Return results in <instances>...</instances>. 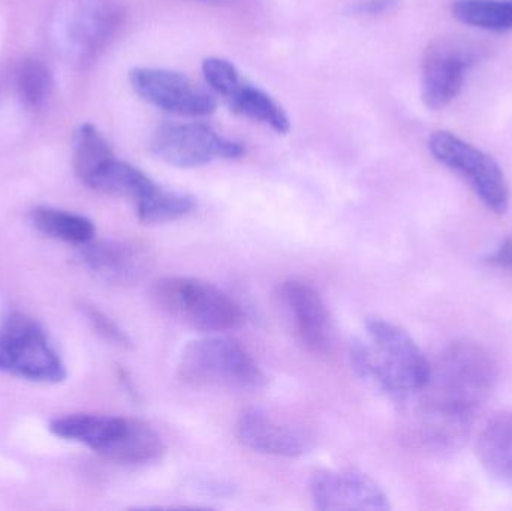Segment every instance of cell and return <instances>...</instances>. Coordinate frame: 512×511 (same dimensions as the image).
Returning <instances> with one entry per match:
<instances>
[{
  "mask_svg": "<svg viewBox=\"0 0 512 511\" xmlns=\"http://www.w3.org/2000/svg\"><path fill=\"white\" fill-rule=\"evenodd\" d=\"M496 377L495 362L483 347L469 341L451 344L438 362L430 365L429 380L418 392L423 393L424 440L448 449L465 441Z\"/></svg>",
  "mask_w": 512,
  "mask_h": 511,
  "instance_id": "obj_1",
  "label": "cell"
},
{
  "mask_svg": "<svg viewBox=\"0 0 512 511\" xmlns=\"http://www.w3.org/2000/svg\"><path fill=\"white\" fill-rule=\"evenodd\" d=\"M351 360L364 380L393 398L418 395L429 380L430 363L417 342L384 318H367L366 338L354 341Z\"/></svg>",
  "mask_w": 512,
  "mask_h": 511,
  "instance_id": "obj_2",
  "label": "cell"
},
{
  "mask_svg": "<svg viewBox=\"0 0 512 511\" xmlns=\"http://www.w3.org/2000/svg\"><path fill=\"white\" fill-rule=\"evenodd\" d=\"M152 297L168 317L201 332H231L245 323L242 306L221 288L201 279L188 276L158 279Z\"/></svg>",
  "mask_w": 512,
  "mask_h": 511,
  "instance_id": "obj_3",
  "label": "cell"
},
{
  "mask_svg": "<svg viewBox=\"0 0 512 511\" xmlns=\"http://www.w3.org/2000/svg\"><path fill=\"white\" fill-rule=\"evenodd\" d=\"M177 372L180 380L200 389L255 390L265 384L264 372L246 348L222 336L186 345Z\"/></svg>",
  "mask_w": 512,
  "mask_h": 511,
  "instance_id": "obj_4",
  "label": "cell"
},
{
  "mask_svg": "<svg viewBox=\"0 0 512 511\" xmlns=\"http://www.w3.org/2000/svg\"><path fill=\"white\" fill-rule=\"evenodd\" d=\"M120 20L113 0H63L54 15V38L69 59L86 65L104 50Z\"/></svg>",
  "mask_w": 512,
  "mask_h": 511,
  "instance_id": "obj_5",
  "label": "cell"
},
{
  "mask_svg": "<svg viewBox=\"0 0 512 511\" xmlns=\"http://www.w3.org/2000/svg\"><path fill=\"white\" fill-rule=\"evenodd\" d=\"M429 150L436 161L462 177L484 206L498 215L510 207V188L498 162L453 132H433Z\"/></svg>",
  "mask_w": 512,
  "mask_h": 511,
  "instance_id": "obj_6",
  "label": "cell"
},
{
  "mask_svg": "<svg viewBox=\"0 0 512 511\" xmlns=\"http://www.w3.org/2000/svg\"><path fill=\"white\" fill-rule=\"evenodd\" d=\"M0 371L38 383H60L65 366L38 323L14 315L0 329Z\"/></svg>",
  "mask_w": 512,
  "mask_h": 511,
  "instance_id": "obj_7",
  "label": "cell"
},
{
  "mask_svg": "<svg viewBox=\"0 0 512 511\" xmlns=\"http://www.w3.org/2000/svg\"><path fill=\"white\" fill-rule=\"evenodd\" d=\"M153 155L168 165L197 168L215 159L243 155L242 144L219 135L204 123H173L158 128L150 140Z\"/></svg>",
  "mask_w": 512,
  "mask_h": 511,
  "instance_id": "obj_8",
  "label": "cell"
},
{
  "mask_svg": "<svg viewBox=\"0 0 512 511\" xmlns=\"http://www.w3.org/2000/svg\"><path fill=\"white\" fill-rule=\"evenodd\" d=\"M131 84L141 99L168 113L204 117L216 110V99L180 72L135 68L131 72Z\"/></svg>",
  "mask_w": 512,
  "mask_h": 511,
  "instance_id": "obj_9",
  "label": "cell"
},
{
  "mask_svg": "<svg viewBox=\"0 0 512 511\" xmlns=\"http://www.w3.org/2000/svg\"><path fill=\"white\" fill-rule=\"evenodd\" d=\"M474 54L457 42L439 39L427 48L421 75V98L430 110L448 107L465 86Z\"/></svg>",
  "mask_w": 512,
  "mask_h": 511,
  "instance_id": "obj_10",
  "label": "cell"
},
{
  "mask_svg": "<svg viewBox=\"0 0 512 511\" xmlns=\"http://www.w3.org/2000/svg\"><path fill=\"white\" fill-rule=\"evenodd\" d=\"M313 506L331 510H390V503L381 486L363 471L322 470L310 480Z\"/></svg>",
  "mask_w": 512,
  "mask_h": 511,
  "instance_id": "obj_11",
  "label": "cell"
},
{
  "mask_svg": "<svg viewBox=\"0 0 512 511\" xmlns=\"http://www.w3.org/2000/svg\"><path fill=\"white\" fill-rule=\"evenodd\" d=\"M280 297L291 314L301 342L312 353H330L333 329L321 294L306 282L289 279L280 287Z\"/></svg>",
  "mask_w": 512,
  "mask_h": 511,
  "instance_id": "obj_12",
  "label": "cell"
},
{
  "mask_svg": "<svg viewBox=\"0 0 512 511\" xmlns=\"http://www.w3.org/2000/svg\"><path fill=\"white\" fill-rule=\"evenodd\" d=\"M236 435L243 446L282 458H297L309 447V438L301 429L259 410L246 411L239 417Z\"/></svg>",
  "mask_w": 512,
  "mask_h": 511,
  "instance_id": "obj_13",
  "label": "cell"
},
{
  "mask_svg": "<svg viewBox=\"0 0 512 511\" xmlns=\"http://www.w3.org/2000/svg\"><path fill=\"white\" fill-rule=\"evenodd\" d=\"M87 267L111 284L141 281L152 266V255L144 246L128 242H101L84 249Z\"/></svg>",
  "mask_w": 512,
  "mask_h": 511,
  "instance_id": "obj_14",
  "label": "cell"
},
{
  "mask_svg": "<svg viewBox=\"0 0 512 511\" xmlns=\"http://www.w3.org/2000/svg\"><path fill=\"white\" fill-rule=\"evenodd\" d=\"M164 452V441L155 429L141 420L123 417L119 432L99 455L119 464L143 465L158 461Z\"/></svg>",
  "mask_w": 512,
  "mask_h": 511,
  "instance_id": "obj_15",
  "label": "cell"
},
{
  "mask_svg": "<svg viewBox=\"0 0 512 511\" xmlns=\"http://www.w3.org/2000/svg\"><path fill=\"white\" fill-rule=\"evenodd\" d=\"M477 455L493 479L512 488V413L489 420L478 437Z\"/></svg>",
  "mask_w": 512,
  "mask_h": 511,
  "instance_id": "obj_16",
  "label": "cell"
},
{
  "mask_svg": "<svg viewBox=\"0 0 512 511\" xmlns=\"http://www.w3.org/2000/svg\"><path fill=\"white\" fill-rule=\"evenodd\" d=\"M156 183L128 162L111 159L89 182L87 188L113 197L128 198L138 203Z\"/></svg>",
  "mask_w": 512,
  "mask_h": 511,
  "instance_id": "obj_17",
  "label": "cell"
},
{
  "mask_svg": "<svg viewBox=\"0 0 512 511\" xmlns=\"http://www.w3.org/2000/svg\"><path fill=\"white\" fill-rule=\"evenodd\" d=\"M122 423L123 417L75 414L51 423V431L57 437L86 444L99 453L119 432Z\"/></svg>",
  "mask_w": 512,
  "mask_h": 511,
  "instance_id": "obj_18",
  "label": "cell"
},
{
  "mask_svg": "<svg viewBox=\"0 0 512 511\" xmlns=\"http://www.w3.org/2000/svg\"><path fill=\"white\" fill-rule=\"evenodd\" d=\"M225 101L228 102L231 110L270 126L277 134H288L291 129V122L285 110L264 90L246 81H243L236 92Z\"/></svg>",
  "mask_w": 512,
  "mask_h": 511,
  "instance_id": "obj_19",
  "label": "cell"
},
{
  "mask_svg": "<svg viewBox=\"0 0 512 511\" xmlns=\"http://www.w3.org/2000/svg\"><path fill=\"white\" fill-rule=\"evenodd\" d=\"M116 158L107 138L92 123H84L74 135L72 165L78 179L86 185L105 164Z\"/></svg>",
  "mask_w": 512,
  "mask_h": 511,
  "instance_id": "obj_20",
  "label": "cell"
},
{
  "mask_svg": "<svg viewBox=\"0 0 512 511\" xmlns=\"http://www.w3.org/2000/svg\"><path fill=\"white\" fill-rule=\"evenodd\" d=\"M451 14L460 23L477 29L512 30V0H454Z\"/></svg>",
  "mask_w": 512,
  "mask_h": 511,
  "instance_id": "obj_21",
  "label": "cell"
},
{
  "mask_svg": "<svg viewBox=\"0 0 512 511\" xmlns=\"http://www.w3.org/2000/svg\"><path fill=\"white\" fill-rule=\"evenodd\" d=\"M135 206L143 224H167L188 215L195 207V200L191 195L155 185Z\"/></svg>",
  "mask_w": 512,
  "mask_h": 511,
  "instance_id": "obj_22",
  "label": "cell"
},
{
  "mask_svg": "<svg viewBox=\"0 0 512 511\" xmlns=\"http://www.w3.org/2000/svg\"><path fill=\"white\" fill-rule=\"evenodd\" d=\"M33 224L42 233L63 242L87 245L95 236V227L89 219L51 207H38L32 213Z\"/></svg>",
  "mask_w": 512,
  "mask_h": 511,
  "instance_id": "obj_23",
  "label": "cell"
},
{
  "mask_svg": "<svg viewBox=\"0 0 512 511\" xmlns=\"http://www.w3.org/2000/svg\"><path fill=\"white\" fill-rule=\"evenodd\" d=\"M54 80L50 68L36 57L24 59L15 71V89L24 107L42 110L53 92Z\"/></svg>",
  "mask_w": 512,
  "mask_h": 511,
  "instance_id": "obj_24",
  "label": "cell"
},
{
  "mask_svg": "<svg viewBox=\"0 0 512 511\" xmlns=\"http://www.w3.org/2000/svg\"><path fill=\"white\" fill-rule=\"evenodd\" d=\"M203 74L209 86L225 99L230 98L243 83L239 69L221 57H207L203 62Z\"/></svg>",
  "mask_w": 512,
  "mask_h": 511,
  "instance_id": "obj_25",
  "label": "cell"
},
{
  "mask_svg": "<svg viewBox=\"0 0 512 511\" xmlns=\"http://www.w3.org/2000/svg\"><path fill=\"white\" fill-rule=\"evenodd\" d=\"M87 315H89L90 321H92L96 330H98L104 338H107L108 341L114 342V344L117 345H122V347H129V345H131V341H129L125 332H122V330H120L119 327L110 320V318L105 317L102 312L90 308L89 311H87Z\"/></svg>",
  "mask_w": 512,
  "mask_h": 511,
  "instance_id": "obj_26",
  "label": "cell"
},
{
  "mask_svg": "<svg viewBox=\"0 0 512 511\" xmlns=\"http://www.w3.org/2000/svg\"><path fill=\"white\" fill-rule=\"evenodd\" d=\"M399 0H360L351 6V12L361 15H379L396 8Z\"/></svg>",
  "mask_w": 512,
  "mask_h": 511,
  "instance_id": "obj_27",
  "label": "cell"
},
{
  "mask_svg": "<svg viewBox=\"0 0 512 511\" xmlns=\"http://www.w3.org/2000/svg\"><path fill=\"white\" fill-rule=\"evenodd\" d=\"M493 263L501 267H507L512 270V240H507L504 245L496 252L495 257L492 258Z\"/></svg>",
  "mask_w": 512,
  "mask_h": 511,
  "instance_id": "obj_28",
  "label": "cell"
},
{
  "mask_svg": "<svg viewBox=\"0 0 512 511\" xmlns=\"http://www.w3.org/2000/svg\"><path fill=\"white\" fill-rule=\"evenodd\" d=\"M192 2H201V3H219L222 0H192Z\"/></svg>",
  "mask_w": 512,
  "mask_h": 511,
  "instance_id": "obj_29",
  "label": "cell"
}]
</instances>
